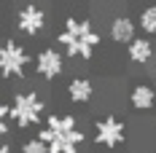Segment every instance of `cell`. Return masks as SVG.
<instances>
[{
	"label": "cell",
	"instance_id": "6",
	"mask_svg": "<svg viewBox=\"0 0 156 153\" xmlns=\"http://www.w3.org/2000/svg\"><path fill=\"white\" fill-rule=\"evenodd\" d=\"M62 70H65V54L59 48L46 46L43 51H38V57H35V73L41 78L54 81V78L62 75Z\"/></svg>",
	"mask_w": 156,
	"mask_h": 153
},
{
	"label": "cell",
	"instance_id": "3",
	"mask_svg": "<svg viewBox=\"0 0 156 153\" xmlns=\"http://www.w3.org/2000/svg\"><path fill=\"white\" fill-rule=\"evenodd\" d=\"M27 64H30V54L22 43L11 38L0 43V75L3 78H24Z\"/></svg>",
	"mask_w": 156,
	"mask_h": 153
},
{
	"label": "cell",
	"instance_id": "4",
	"mask_svg": "<svg viewBox=\"0 0 156 153\" xmlns=\"http://www.w3.org/2000/svg\"><path fill=\"white\" fill-rule=\"evenodd\" d=\"M124 140H126V126L119 116H102L94 123V142L100 148L113 151V148L124 145Z\"/></svg>",
	"mask_w": 156,
	"mask_h": 153
},
{
	"label": "cell",
	"instance_id": "1",
	"mask_svg": "<svg viewBox=\"0 0 156 153\" xmlns=\"http://www.w3.org/2000/svg\"><path fill=\"white\" fill-rule=\"evenodd\" d=\"M57 43L62 46V54L73 57V59H92L94 51L102 43V35L94 27L89 19H76V16H67L65 19L62 32L57 35Z\"/></svg>",
	"mask_w": 156,
	"mask_h": 153
},
{
	"label": "cell",
	"instance_id": "11",
	"mask_svg": "<svg viewBox=\"0 0 156 153\" xmlns=\"http://www.w3.org/2000/svg\"><path fill=\"white\" fill-rule=\"evenodd\" d=\"M126 57L135 64H148V62L154 59V43L148 38H135L129 43V48H126Z\"/></svg>",
	"mask_w": 156,
	"mask_h": 153
},
{
	"label": "cell",
	"instance_id": "15",
	"mask_svg": "<svg viewBox=\"0 0 156 153\" xmlns=\"http://www.w3.org/2000/svg\"><path fill=\"white\" fill-rule=\"evenodd\" d=\"M8 105L5 102H0V137H5L8 134Z\"/></svg>",
	"mask_w": 156,
	"mask_h": 153
},
{
	"label": "cell",
	"instance_id": "17",
	"mask_svg": "<svg viewBox=\"0 0 156 153\" xmlns=\"http://www.w3.org/2000/svg\"><path fill=\"white\" fill-rule=\"evenodd\" d=\"M78 153H86V151H78Z\"/></svg>",
	"mask_w": 156,
	"mask_h": 153
},
{
	"label": "cell",
	"instance_id": "7",
	"mask_svg": "<svg viewBox=\"0 0 156 153\" xmlns=\"http://www.w3.org/2000/svg\"><path fill=\"white\" fill-rule=\"evenodd\" d=\"M16 27H19V32H24L27 38L41 35L43 27H46V11H43L41 5H35V3H27V5L16 14Z\"/></svg>",
	"mask_w": 156,
	"mask_h": 153
},
{
	"label": "cell",
	"instance_id": "16",
	"mask_svg": "<svg viewBox=\"0 0 156 153\" xmlns=\"http://www.w3.org/2000/svg\"><path fill=\"white\" fill-rule=\"evenodd\" d=\"M0 153H16V151L8 145V142H0Z\"/></svg>",
	"mask_w": 156,
	"mask_h": 153
},
{
	"label": "cell",
	"instance_id": "10",
	"mask_svg": "<svg viewBox=\"0 0 156 153\" xmlns=\"http://www.w3.org/2000/svg\"><path fill=\"white\" fill-rule=\"evenodd\" d=\"M129 102H132L135 110H154V105H156L154 86H148V83H137V86L129 92Z\"/></svg>",
	"mask_w": 156,
	"mask_h": 153
},
{
	"label": "cell",
	"instance_id": "12",
	"mask_svg": "<svg viewBox=\"0 0 156 153\" xmlns=\"http://www.w3.org/2000/svg\"><path fill=\"white\" fill-rule=\"evenodd\" d=\"M48 132H70V129H78L76 123V116H70V113H51L46 116V126Z\"/></svg>",
	"mask_w": 156,
	"mask_h": 153
},
{
	"label": "cell",
	"instance_id": "9",
	"mask_svg": "<svg viewBox=\"0 0 156 153\" xmlns=\"http://www.w3.org/2000/svg\"><path fill=\"white\" fill-rule=\"evenodd\" d=\"M67 97H70V102H76V105H86L94 97V83L89 78H73V81L67 83Z\"/></svg>",
	"mask_w": 156,
	"mask_h": 153
},
{
	"label": "cell",
	"instance_id": "8",
	"mask_svg": "<svg viewBox=\"0 0 156 153\" xmlns=\"http://www.w3.org/2000/svg\"><path fill=\"white\" fill-rule=\"evenodd\" d=\"M108 32H110V40H113V43H126V46H129V43L137 38V35H135V32H137V24H135V19H129V16H113Z\"/></svg>",
	"mask_w": 156,
	"mask_h": 153
},
{
	"label": "cell",
	"instance_id": "13",
	"mask_svg": "<svg viewBox=\"0 0 156 153\" xmlns=\"http://www.w3.org/2000/svg\"><path fill=\"white\" fill-rule=\"evenodd\" d=\"M140 30L148 35H156V5H145L140 11Z\"/></svg>",
	"mask_w": 156,
	"mask_h": 153
},
{
	"label": "cell",
	"instance_id": "14",
	"mask_svg": "<svg viewBox=\"0 0 156 153\" xmlns=\"http://www.w3.org/2000/svg\"><path fill=\"white\" fill-rule=\"evenodd\" d=\"M19 153H48V148H46V142H41L38 137H32V140H24V145H22Z\"/></svg>",
	"mask_w": 156,
	"mask_h": 153
},
{
	"label": "cell",
	"instance_id": "18",
	"mask_svg": "<svg viewBox=\"0 0 156 153\" xmlns=\"http://www.w3.org/2000/svg\"><path fill=\"white\" fill-rule=\"evenodd\" d=\"M154 92H156V89H154Z\"/></svg>",
	"mask_w": 156,
	"mask_h": 153
},
{
	"label": "cell",
	"instance_id": "5",
	"mask_svg": "<svg viewBox=\"0 0 156 153\" xmlns=\"http://www.w3.org/2000/svg\"><path fill=\"white\" fill-rule=\"evenodd\" d=\"M38 140L46 142L48 153H78V148L86 142V134L81 129H70V132H48V129H41Z\"/></svg>",
	"mask_w": 156,
	"mask_h": 153
},
{
	"label": "cell",
	"instance_id": "2",
	"mask_svg": "<svg viewBox=\"0 0 156 153\" xmlns=\"http://www.w3.org/2000/svg\"><path fill=\"white\" fill-rule=\"evenodd\" d=\"M43 110H46V102L38 92H16L11 105H8V116L14 118L19 129H27V126L41 123Z\"/></svg>",
	"mask_w": 156,
	"mask_h": 153
}]
</instances>
